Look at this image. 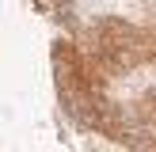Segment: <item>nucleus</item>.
I'll return each mask as SVG.
<instances>
[{"mask_svg": "<svg viewBox=\"0 0 156 152\" xmlns=\"http://www.w3.org/2000/svg\"><path fill=\"white\" fill-rule=\"evenodd\" d=\"M53 84H57L61 106L73 114L84 126V118L91 114V106L99 99H107V76L91 65V57L69 38H57L53 42Z\"/></svg>", "mask_w": 156, "mask_h": 152, "instance_id": "nucleus-1", "label": "nucleus"}, {"mask_svg": "<svg viewBox=\"0 0 156 152\" xmlns=\"http://www.w3.org/2000/svg\"><path fill=\"white\" fill-rule=\"evenodd\" d=\"M126 118H133L141 129H149V133H156V88H145L141 95L129 103Z\"/></svg>", "mask_w": 156, "mask_h": 152, "instance_id": "nucleus-3", "label": "nucleus"}, {"mask_svg": "<svg viewBox=\"0 0 156 152\" xmlns=\"http://www.w3.org/2000/svg\"><path fill=\"white\" fill-rule=\"evenodd\" d=\"M141 53H145V61L156 65V27H141Z\"/></svg>", "mask_w": 156, "mask_h": 152, "instance_id": "nucleus-4", "label": "nucleus"}, {"mask_svg": "<svg viewBox=\"0 0 156 152\" xmlns=\"http://www.w3.org/2000/svg\"><path fill=\"white\" fill-rule=\"evenodd\" d=\"M129 152H156V133H141L129 141Z\"/></svg>", "mask_w": 156, "mask_h": 152, "instance_id": "nucleus-5", "label": "nucleus"}, {"mask_svg": "<svg viewBox=\"0 0 156 152\" xmlns=\"http://www.w3.org/2000/svg\"><path fill=\"white\" fill-rule=\"evenodd\" d=\"M91 57V65L103 76L133 72L137 65H145L141 53V27L118 19V15H103L91 23V50H84Z\"/></svg>", "mask_w": 156, "mask_h": 152, "instance_id": "nucleus-2", "label": "nucleus"}]
</instances>
